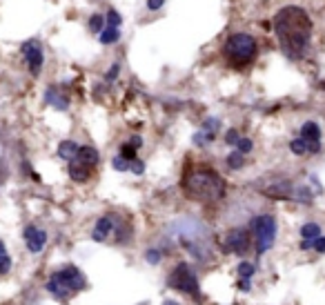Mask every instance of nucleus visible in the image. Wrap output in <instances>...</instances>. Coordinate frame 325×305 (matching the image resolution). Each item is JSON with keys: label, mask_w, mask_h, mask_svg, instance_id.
<instances>
[{"label": "nucleus", "mask_w": 325, "mask_h": 305, "mask_svg": "<svg viewBox=\"0 0 325 305\" xmlns=\"http://www.w3.org/2000/svg\"><path fill=\"white\" fill-rule=\"evenodd\" d=\"M274 32L278 36V42L283 47L285 56L292 60H299L305 56L312 38V20L301 7H283L274 16Z\"/></svg>", "instance_id": "obj_1"}, {"label": "nucleus", "mask_w": 325, "mask_h": 305, "mask_svg": "<svg viewBox=\"0 0 325 305\" xmlns=\"http://www.w3.org/2000/svg\"><path fill=\"white\" fill-rule=\"evenodd\" d=\"M183 192L187 198L196 203H216L225 196V180L218 172H214L207 165H196L189 167L183 174Z\"/></svg>", "instance_id": "obj_2"}, {"label": "nucleus", "mask_w": 325, "mask_h": 305, "mask_svg": "<svg viewBox=\"0 0 325 305\" xmlns=\"http://www.w3.org/2000/svg\"><path fill=\"white\" fill-rule=\"evenodd\" d=\"M87 287V279L76 265H65V268L56 269L47 281V292L56 296V301L67 303L69 296L76 292H83Z\"/></svg>", "instance_id": "obj_3"}, {"label": "nucleus", "mask_w": 325, "mask_h": 305, "mask_svg": "<svg viewBox=\"0 0 325 305\" xmlns=\"http://www.w3.org/2000/svg\"><path fill=\"white\" fill-rule=\"evenodd\" d=\"M223 56L230 67H247L256 58V40L250 34H232L223 45Z\"/></svg>", "instance_id": "obj_4"}, {"label": "nucleus", "mask_w": 325, "mask_h": 305, "mask_svg": "<svg viewBox=\"0 0 325 305\" xmlns=\"http://www.w3.org/2000/svg\"><path fill=\"white\" fill-rule=\"evenodd\" d=\"M250 234H252L256 254L263 256L268 250H272L274 241H276V218L272 214L254 216L252 221H250Z\"/></svg>", "instance_id": "obj_5"}, {"label": "nucleus", "mask_w": 325, "mask_h": 305, "mask_svg": "<svg viewBox=\"0 0 325 305\" xmlns=\"http://www.w3.org/2000/svg\"><path fill=\"white\" fill-rule=\"evenodd\" d=\"M169 287L179 289L183 294L192 296V299L199 301L200 299V287H199V276H196L194 268L189 263H179L176 268L169 272V279H167Z\"/></svg>", "instance_id": "obj_6"}, {"label": "nucleus", "mask_w": 325, "mask_h": 305, "mask_svg": "<svg viewBox=\"0 0 325 305\" xmlns=\"http://www.w3.org/2000/svg\"><path fill=\"white\" fill-rule=\"evenodd\" d=\"M20 52H22V56L27 58L29 74H32V76H40V72H42V47H40V42H38V40L22 42Z\"/></svg>", "instance_id": "obj_7"}, {"label": "nucleus", "mask_w": 325, "mask_h": 305, "mask_svg": "<svg viewBox=\"0 0 325 305\" xmlns=\"http://www.w3.org/2000/svg\"><path fill=\"white\" fill-rule=\"evenodd\" d=\"M252 245V234L250 230H241V227H236V230L227 232L225 236V248L234 254H245Z\"/></svg>", "instance_id": "obj_8"}, {"label": "nucleus", "mask_w": 325, "mask_h": 305, "mask_svg": "<svg viewBox=\"0 0 325 305\" xmlns=\"http://www.w3.org/2000/svg\"><path fill=\"white\" fill-rule=\"evenodd\" d=\"M118 216L116 214H105V216H100L98 221H96L94 225V232H91V238H94L96 243H105L109 236H114V232H116V225H118Z\"/></svg>", "instance_id": "obj_9"}, {"label": "nucleus", "mask_w": 325, "mask_h": 305, "mask_svg": "<svg viewBox=\"0 0 325 305\" xmlns=\"http://www.w3.org/2000/svg\"><path fill=\"white\" fill-rule=\"evenodd\" d=\"M22 238H25V245L32 254H40L47 245V232L36 225H27L25 232H22Z\"/></svg>", "instance_id": "obj_10"}, {"label": "nucleus", "mask_w": 325, "mask_h": 305, "mask_svg": "<svg viewBox=\"0 0 325 305\" xmlns=\"http://www.w3.org/2000/svg\"><path fill=\"white\" fill-rule=\"evenodd\" d=\"M91 169L94 167H90V165H85V163H80V161L73 158L72 163H69V176H72L73 183H87L90 176H91Z\"/></svg>", "instance_id": "obj_11"}, {"label": "nucleus", "mask_w": 325, "mask_h": 305, "mask_svg": "<svg viewBox=\"0 0 325 305\" xmlns=\"http://www.w3.org/2000/svg\"><path fill=\"white\" fill-rule=\"evenodd\" d=\"M289 149H292V154H296V156L316 154L321 149V143H305L303 138H294V141L289 143Z\"/></svg>", "instance_id": "obj_12"}, {"label": "nucleus", "mask_w": 325, "mask_h": 305, "mask_svg": "<svg viewBox=\"0 0 325 305\" xmlns=\"http://www.w3.org/2000/svg\"><path fill=\"white\" fill-rule=\"evenodd\" d=\"M76 161L90 165V167H96L98 161H100V156H98V152H96V147H91V145H80L78 154H76Z\"/></svg>", "instance_id": "obj_13"}, {"label": "nucleus", "mask_w": 325, "mask_h": 305, "mask_svg": "<svg viewBox=\"0 0 325 305\" xmlns=\"http://www.w3.org/2000/svg\"><path fill=\"white\" fill-rule=\"evenodd\" d=\"M45 100H47L52 107H56V109H60V111H65L69 107V100H67V96H63L60 91L56 90V87H49L47 91H45Z\"/></svg>", "instance_id": "obj_14"}, {"label": "nucleus", "mask_w": 325, "mask_h": 305, "mask_svg": "<svg viewBox=\"0 0 325 305\" xmlns=\"http://www.w3.org/2000/svg\"><path fill=\"white\" fill-rule=\"evenodd\" d=\"M301 138H303L305 143H321V127L312 121L305 123V125L301 127Z\"/></svg>", "instance_id": "obj_15"}, {"label": "nucleus", "mask_w": 325, "mask_h": 305, "mask_svg": "<svg viewBox=\"0 0 325 305\" xmlns=\"http://www.w3.org/2000/svg\"><path fill=\"white\" fill-rule=\"evenodd\" d=\"M80 145L78 143H73V141H63L60 145H58V156L63 158V161H69L72 163L73 158H76V154H78Z\"/></svg>", "instance_id": "obj_16"}, {"label": "nucleus", "mask_w": 325, "mask_h": 305, "mask_svg": "<svg viewBox=\"0 0 325 305\" xmlns=\"http://www.w3.org/2000/svg\"><path fill=\"white\" fill-rule=\"evenodd\" d=\"M321 236V227L316 223H303L301 225V241H316Z\"/></svg>", "instance_id": "obj_17"}, {"label": "nucleus", "mask_w": 325, "mask_h": 305, "mask_svg": "<svg viewBox=\"0 0 325 305\" xmlns=\"http://www.w3.org/2000/svg\"><path fill=\"white\" fill-rule=\"evenodd\" d=\"M236 274H238V279H243V281H252L254 274H256V268H254L250 261H241L238 268H236Z\"/></svg>", "instance_id": "obj_18"}, {"label": "nucleus", "mask_w": 325, "mask_h": 305, "mask_svg": "<svg viewBox=\"0 0 325 305\" xmlns=\"http://www.w3.org/2000/svg\"><path fill=\"white\" fill-rule=\"evenodd\" d=\"M121 40V32L116 29V27H107V29H103L100 32V42L103 45H114V42Z\"/></svg>", "instance_id": "obj_19"}, {"label": "nucleus", "mask_w": 325, "mask_h": 305, "mask_svg": "<svg viewBox=\"0 0 325 305\" xmlns=\"http://www.w3.org/2000/svg\"><path fill=\"white\" fill-rule=\"evenodd\" d=\"M243 165H245V156H243L241 152H236V149H234V152L227 156V167H230V169H241Z\"/></svg>", "instance_id": "obj_20"}, {"label": "nucleus", "mask_w": 325, "mask_h": 305, "mask_svg": "<svg viewBox=\"0 0 325 305\" xmlns=\"http://www.w3.org/2000/svg\"><path fill=\"white\" fill-rule=\"evenodd\" d=\"M121 158H125L127 163H131V161H136V147H131L129 143H123L121 145V154H118Z\"/></svg>", "instance_id": "obj_21"}, {"label": "nucleus", "mask_w": 325, "mask_h": 305, "mask_svg": "<svg viewBox=\"0 0 325 305\" xmlns=\"http://www.w3.org/2000/svg\"><path fill=\"white\" fill-rule=\"evenodd\" d=\"M145 261L149 265H158L162 261V252H161V250H156V248L147 250V252H145Z\"/></svg>", "instance_id": "obj_22"}, {"label": "nucleus", "mask_w": 325, "mask_h": 305, "mask_svg": "<svg viewBox=\"0 0 325 305\" xmlns=\"http://www.w3.org/2000/svg\"><path fill=\"white\" fill-rule=\"evenodd\" d=\"M90 29L91 32H103V29H105V18L100 16V14H94V16L90 18Z\"/></svg>", "instance_id": "obj_23"}, {"label": "nucleus", "mask_w": 325, "mask_h": 305, "mask_svg": "<svg viewBox=\"0 0 325 305\" xmlns=\"http://www.w3.org/2000/svg\"><path fill=\"white\" fill-rule=\"evenodd\" d=\"M105 20H107V25H109V27H116V29H118L121 22H123V18H121V14H118L116 9H109V11H107V16H105Z\"/></svg>", "instance_id": "obj_24"}, {"label": "nucleus", "mask_w": 325, "mask_h": 305, "mask_svg": "<svg viewBox=\"0 0 325 305\" xmlns=\"http://www.w3.org/2000/svg\"><path fill=\"white\" fill-rule=\"evenodd\" d=\"M252 147H254V143L250 141V138H241V141L236 143V152H241L243 156H245V154H250V152H252Z\"/></svg>", "instance_id": "obj_25"}, {"label": "nucleus", "mask_w": 325, "mask_h": 305, "mask_svg": "<svg viewBox=\"0 0 325 305\" xmlns=\"http://www.w3.org/2000/svg\"><path fill=\"white\" fill-rule=\"evenodd\" d=\"M11 269V256L7 252L0 254V274H7Z\"/></svg>", "instance_id": "obj_26"}, {"label": "nucleus", "mask_w": 325, "mask_h": 305, "mask_svg": "<svg viewBox=\"0 0 325 305\" xmlns=\"http://www.w3.org/2000/svg\"><path fill=\"white\" fill-rule=\"evenodd\" d=\"M111 165H114L116 172H129V163H127L125 158H121V156H116L114 161H111Z\"/></svg>", "instance_id": "obj_27"}, {"label": "nucleus", "mask_w": 325, "mask_h": 305, "mask_svg": "<svg viewBox=\"0 0 325 305\" xmlns=\"http://www.w3.org/2000/svg\"><path fill=\"white\" fill-rule=\"evenodd\" d=\"M241 141V134H238V129H230V132L225 134V143L227 145H234L236 147V143Z\"/></svg>", "instance_id": "obj_28"}, {"label": "nucleus", "mask_w": 325, "mask_h": 305, "mask_svg": "<svg viewBox=\"0 0 325 305\" xmlns=\"http://www.w3.org/2000/svg\"><path fill=\"white\" fill-rule=\"evenodd\" d=\"M129 172H134L136 174V176H141V174H145V163H143V161H131L129 163Z\"/></svg>", "instance_id": "obj_29"}, {"label": "nucleus", "mask_w": 325, "mask_h": 305, "mask_svg": "<svg viewBox=\"0 0 325 305\" xmlns=\"http://www.w3.org/2000/svg\"><path fill=\"white\" fill-rule=\"evenodd\" d=\"M118 72H121V65H118V63H114V65H111V69L107 72V76H105V78H107V83H109V80H116Z\"/></svg>", "instance_id": "obj_30"}, {"label": "nucleus", "mask_w": 325, "mask_h": 305, "mask_svg": "<svg viewBox=\"0 0 325 305\" xmlns=\"http://www.w3.org/2000/svg\"><path fill=\"white\" fill-rule=\"evenodd\" d=\"M312 250H316L319 254H325V236H323V234L314 241V248H312Z\"/></svg>", "instance_id": "obj_31"}, {"label": "nucleus", "mask_w": 325, "mask_h": 305, "mask_svg": "<svg viewBox=\"0 0 325 305\" xmlns=\"http://www.w3.org/2000/svg\"><path fill=\"white\" fill-rule=\"evenodd\" d=\"M162 2H165V0H147V7H149L152 11H156V9L162 7Z\"/></svg>", "instance_id": "obj_32"}, {"label": "nucleus", "mask_w": 325, "mask_h": 305, "mask_svg": "<svg viewBox=\"0 0 325 305\" xmlns=\"http://www.w3.org/2000/svg\"><path fill=\"white\" fill-rule=\"evenodd\" d=\"M238 287H241V292H250V287H252V281L238 279Z\"/></svg>", "instance_id": "obj_33"}, {"label": "nucleus", "mask_w": 325, "mask_h": 305, "mask_svg": "<svg viewBox=\"0 0 325 305\" xmlns=\"http://www.w3.org/2000/svg\"><path fill=\"white\" fill-rule=\"evenodd\" d=\"M299 248L303 250V252H307V250L314 248V241H301V243H299Z\"/></svg>", "instance_id": "obj_34"}, {"label": "nucleus", "mask_w": 325, "mask_h": 305, "mask_svg": "<svg viewBox=\"0 0 325 305\" xmlns=\"http://www.w3.org/2000/svg\"><path fill=\"white\" fill-rule=\"evenodd\" d=\"M129 145H131V147H141V145H143V138L141 136H131V141H129Z\"/></svg>", "instance_id": "obj_35"}, {"label": "nucleus", "mask_w": 325, "mask_h": 305, "mask_svg": "<svg viewBox=\"0 0 325 305\" xmlns=\"http://www.w3.org/2000/svg\"><path fill=\"white\" fill-rule=\"evenodd\" d=\"M162 305H179V301H174V299H165V301H162Z\"/></svg>", "instance_id": "obj_36"}, {"label": "nucleus", "mask_w": 325, "mask_h": 305, "mask_svg": "<svg viewBox=\"0 0 325 305\" xmlns=\"http://www.w3.org/2000/svg\"><path fill=\"white\" fill-rule=\"evenodd\" d=\"M2 252H5V243L0 241V254H2Z\"/></svg>", "instance_id": "obj_37"}]
</instances>
